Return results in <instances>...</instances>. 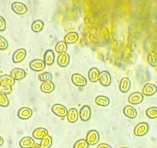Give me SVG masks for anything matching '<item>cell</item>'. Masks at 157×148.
Wrapping results in <instances>:
<instances>
[{"mask_svg": "<svg viewBox=\"0 0 157 148\" xmlns=\"http://www.w3.org/2000/svg\"><path fill=\"white\" fill-rule=\"evenodd\" d=\"M52 111L57 116L64 117L67 116L68 110L64 105L59 103H56L52 106Z\"/></svg>", "mask_w": 157, "mask_h": 148, "instance_id": "cell-1", "label": "cell"}, {"mask_svg": "<svg viewBox=\"0 0 157 148\" xmlns=\"http://www.w3.org/2000/svg\"><path fill=\"white\" fill-rule=\"evenodd\" d=\"M85 139L89 145H94L99 141V133L96 130H91L88 132Z\"/></svg>", "mask_w": 157, "mask_h": 148, "instance_id": "cell-2", "label": "cell"}, {"mask_svg": "<svg viewBox=\"0 0 157 148\" xmlns=\"http://www.w3.org/2000/svg\"><path fill=\"white\" fill-rule=\"evenodd\" d=\"M148 125L146 122H140L135 127L134 133L136 136H142L147 134L148 131Z\"/></svg>", "mask_w": 157, "mask_h": 148, "instance_id": "cell-3", "label": "cell"}, {"mask_svg": "<svg viewBox=\"0 0 157 148\" xmlns=\"http://www.w3.org/2000/svg\"><path fill=\"white\" fill-rule=\"evenodd\" d=\"M45 63L44 61L39 59L32 60L29 62V67L30 68L36 72H40L43 70L45 68Z\"/></svg>", "mask_w": 157, "mask_h": 148, "instance_id": "cell-4", "label": "cell"}, {"mask_svg": "<svg viewBox=\"0 0 157 148\" xmlns=\"http://www.w3.org/2000/svg\"><path fill=\"white\" fill-rule=\"evenodd\" d=\"M11 8H12V10L15 13H16L17 14H18V15H23V14L25 13L28 10V9H27L26 5L23 3H22L21 2H18V1L13 2L11 5Z\"/></svg>", "mask_w": 157, "mask_h": 148, "instance_id": "cell-5", "label": "cell"}, {"mask_svg": "<svg viewBox=\"0 0 157 148\" xmlns=\"http://www.w3.org/2000/svg\"><path fill=\"white\" fill-rule=\"evenodd\" d=\"M98 80L99 81L101 85L104 86H108L110 84L112 81L111 75L107 71H102L99 73Z\"/></svg>", "mask_w": 157, "mask_h": 148, "instance_id": "cell-6", "label": "cell"}, {"mask_svg": "<svg viewBox=\"0 0 157 148\" xmlns=\"http://www.w3.org/2000/svg\"><path fill=\"white\" fill-rule=\"evenodd\" d=\"M71 80L75 85L80 87L84 86L87 83V80L86 78L79 73L73 74L71 76Z\"/></svg>", "mask_w": 157, "mask_h": 148, "instance_id": "cell-7", "label": "cell"}, {"mask_svg": "<svg viewBox=\"0 0 157 148\" xmlns=\"http://www.w3.org/2000/svg\"><path fill=\"white\" fill-rule=\"evenodd\" d=\"M26 55V51L24 48L17 50L12 56V61L15 63H19L23 61Z\"/></svg>", "mask_w": 157, "mask_h": 148, "instance_id": "cell-8", "label": "cell"}, {"mask_svg": "<svg viewBox=\"0 0 157 148\" xmlns=\"http://www.w3.org/2000/svg\"><path fill=\"white\" fill-rule=\"evenodd\" d=\"M91 108L88 105H84L80 109L79 112V116L80 119L83 121H87L91 118Z\"/></svg>", "mask_w": 157, "mask_h": 148, "instance_id": "cell-9", "label": "cell"}, {"mask_svg": "<svg viewBox=\"0 0 157 148\" xmlns=\"http://www.w3.org/2000/svg\"><path fill=\"white\" fill-rule=\"evenodd\" d=\"M144 100V95L139 92L132 93L128 97V102L132 105H137Z\"/></svg>", "mask_w": 157, "mask_h": 148, "instance_id": "cell-10", "label": "cell"}, {"mask_svg": "<svg viewBox=\"0 0 157 148\" xmlns=\"http://www.w3.org/2000/svg\"><path fill=\"white\" fill-rule=\"evenodd\" d=\"M33 114V111L31 109L28 107H23L21 108L17 113L18 117L23 120L28 119L31 117Z\"/></svg>", "mask_w": 157, "mask_h": 148, "instance_id": "cell-11", "label": "cell"}, {"mask_svg": "<svg viewBox=\"0 0 157 148\" xmlns=\"http://www.w3.org/2000/svg\"><path fill=\"white\" fill-rule=\"evenodd\" d=\"M70 61V57L66 52L60 53L57 58V64L61 67H66Z\"/></svg>", "mask_w": 157, "mask_h": 148, "instance_id": "cell-12", "label": "cell"}, {"mask_svg": "<svg viewBox=\"0 0 157 148\" xmlns=\"http://www.w3.org/2000/svg\"><path fill=\"white\" fill-rule=\"evenodd\" d=\"M26 72L21 68H15L11 72L10 75L15 80H21L26 76Z\"/></svg>", "mask_w": 157, "mask_h": 148, "instance_id": "cell-13", "label": "cell"}, {"mask_svg": "<svg viewBox=\"0 0 157 148\" xmlns=\"http://www.w3.org/2000/svg\"><path fill=\"white\" fill-rule=\"evenodd\" d=\"M157 91V87L151 83H147L144 85L142 89V93L147 96H150L154 95Z\"/></svg>", "mask_w": 157, "mask_h": 148, "instance_id": "cell-14", "label": "cell"}, {"mask_svg": "<svg viewBox=\"0 0 157 148\" xmlns=\"http://www.w3.org/2000/svg\"><path fill=\"white\" fill-rule=\"evenodd\" d=\"M131 87V81L127 77H123L121 78L120 82L119 89L121 92L125 93L129 91Z\"/></svg>", "mask_w": 157, "mask_h": 148, "instance_id": "cell-15", "label": "cell"}, {"mask_svg": "<svg viewBox=\"0 0 157 148\" xmlns=\"http://www.w3.org/2000/svg\"><path fill=\"white\" fill-rule=\"evenodd\" d=\"M47 135H48V130L43 127L37 128L33 132V137L37 139H42Z\"/></svg>", "mask_w": 157, "mask_h": 148, "instance_id": "cell-16", "label": "cell"}, {"mask_svg": "<svg viewBox=\"0 0 157 148\" xmlns=\"http://www.w3.org/2000/svg\"><path fill=\"white\" fill-rule=\"evenodd\" d=\"M34 144V140L32 138L25 136L20 140L19 144L21 148H31Z\"/></svg>", "mask_w": 157, "mask_h": 148, "instance_id": "cell-17", "label": "cell"}, {"mask_svg": "<svg viewBox=\"0 0 157 148\" xmlns=\"http://www.w3.org/2000/svg\"><path fill=\"white\" fill-rule=\"evenodd\" d=\"M78 39V34L74 31L68 32L64 38V41L68 44H72L75 43Z\"/></svg>", "mask_w": 157, "mask_h": 148, "instance_id": "cell-18", "label": "cell"}, {"mask_svg": "<svg viewBox=\"0 0 157 148\" xmlns=\"http://www.w3.org/2000/svg\"><path fill=\"white\" fill-rule=\"evenodd\" d=\"M55 61V54L52 50H48L45 51L44 56V61L46 65H50L53 64Z\"/></svg>", "mask_w": 157, "mask_h": 148, "instance_id": "cell-19", "label": "cell"}, {"mask_svg": "<svg viewBox=\"0 0 157 148\" xmlns=\"http://www.w3.org/2000/svg\"><path fill=\"white\" fill-rule=\"evenodd\" d=\"M124 114L130 119H134L137 116L136 109L132 106L126 105L123 108Z\"/></svg>", "mask_w": 157, "mask_h": 148, "instance_id": "cell-20", "label": "cell"}, {"mask_svg": "<svg viewBox=\"0 0 157 148\" xmlns=\"http://www.w3.org/2000/svg\"><path fill=\"white\" fill-rule=\"evenodd\" d=\"M40 90L44 93H50L55 89V84L52 81L43 82L40 85Z\"/></svg>", "mask_w": 157, "mask_h": 148, "instance_id": "cell-21", "label": "cell"}, {"mask_svg": "<svg viewBox=\"0 0 157 148\" xmlns=\"http://www.w3.org/2000/svg\"><path fill=\"white\" fill-rule=\"evenodd\" d=\"M78 112L75 108H72L67 111V119L69 122L71 123L75 122L78 119Z\"/></svg>", "mask_w": 157, "mask_h": 148, "instance_id": "cell-22", "label": "cell"}, {"mask_svg": "<svg viewBox=\"0 0 157 148\" xmlns=\"http://www.w3.org/2000/svg\"><path fill=\"white\" fill-rule=\"evenodd\" d=\"M99 73H100V72L99 71V70L97 68H96V67L91 68L89 70L88 73V78H89L90 81L93 83L96 82L99 79Z\"/></svg>", "mask_w": 157, "mask_h": 148, "instance_id": "cell-23", "label": "cell"}, {"mask_svg": "<svg viewBox=\"0 0 157 148\" xmlns=\"http://www.w3.org/2000/svg\"><path fill=\"white\" fill-rule=\"evenodd\" d=\"M15 80L9 75H3L0 76V84L12 86L15 84Z\"/></svg>", "mask_w": 157, "mask_h": 148, "instance_id": "cell-24", "label": "cell"}, {"mask_svg": "<svg viewBox=\"0 0 157 148\" xmlns=\"http://www.w3.org/2000/svg\"><path fill=\"white\" fill-rule=\"evenodd\" d=\"M95 103L96 105L101 106H106L110 103V100L108 97L104 95H98L96 97Z\"/></svg>", "mask_w": 157, "mask_h": 148, "instance_id": "cell-25", "label": "cell"}, {"mask_svg": "<svg viewBox=\"0 0 157 148\" xmlns=\"http://www.w3.org/2000/svg\"><path fill=\"white\" fill-rule=\"evenodd\" d=\"M44 26V23L40 20L34 21L31 25V29L35 32H39L41 31Z\"/></svg>", "mask_w": 157, "mask_h": 148, "instance_id": "cell-26", "label": "cell"}, {"mask_svg": "<svg viewBox=\"0 0 157 148\" xmlns=\"http://www.w3.org/2000/svg\"><path fill=\"white\" fill-rule=\"evenodd\" d=\"M52 142V137L49 135H47L41 139L40 145L42 148H49L51 147Z\"/></svg>", "mask_w": 157, "mask_h": 148, "instance_id": "cell-27", "label": "cell"}, {"mask_svg": "<svg viewBox=\"0 0 157 148\" xmlns=\"http://www.w3.org/2000/svg\"><path fill=\"white\" fill-rule=\"evenodd\" d=\"M55 49L57 53H64L66 52L67 49V45L64 41H59L56 44Z\"/></svg>", "mask_w": 157, "mask_h": 148, "instance_id": "cell-28", "label": "cell"}, {"mask_svg": "<svg viewBox=\"0 0 157 148\" xmlns=\"http://www.w3.org/2000/svg\"><path fill=\"white\" fill-rule=\"evenodd\" d=\"M146 115L150 119H155L157 117V107L153 106L148 108L146 110Z\"/></svg>", "mask_w": 157, "mask_h": 148, "instance_id": "cell-29", "label": "cell"}, {"mask_svg": "<svg viewBox=\"0 0 157 148\" xmlns=\"http://www.w3.org/2000/svg\"><path fill=\"white\" fill-rule=\"evenodd\" d=\"M39 80L41 81L45 82V81H51L52 80V75L50 72H45L44 73H42L39 75Z\"/></svg>", "mask_w": 157, "mask_h": 148, "instance_id": "cell-30", "label": "cell"}, {"mask_svg": "<svg viewBox=\"0 0 157 148\" xmlns=\"http://www.w3.org/2000/svg\"><path fill=\"white\" fill-rule=\"evenodd\" d=\"M89 144L85 139H80L75 142L73 148H88Z\"/></svg>", "mask_w": 157, "mask_h": 148, "instance_id": "cell-31", "label": "cell"}, {"mask_svg": "<svg viewBox=\"0 0 157 148\" xmlns=\"http://www.w3.org/2000/svg\"><path fill=\"white\" fill-rule=\"evenodd\" d=\"M9 105V100L6 94L0 92V106L6 107Z\"/></svg>", "mask_w": 157, "mask_h": 148, "instance_id": "cell-32", "label": "cell"}, {"mask_svg": "<svg viewBox=\"0 0 157 148\" xmlns=\"http://www.w3.org/2000/svg\"><path fill=\"white\" fill-rule=\"evenodd\" d=\"M9 43L7 40L2 36L0 35V50H4L7 48Z\"/></svg>", "mask_w": 157, "mask_h": 148, "instance_id": "cell-33", "label": "cell"}, {"mask_svg": "<svg viewBox=\"0 0 157 148\" xmlns=\"http://www.w3.org/2000/svg\"><path fill=\"white\" fill-rule=\"evenodd\" d=\"M12 86L10 85H1L0 84V92L4 94H10L12 91Z\"/></svg>", "mask_w": 157, "mask_h": 148, "instance_id": "cell-34", "label": "cell"}, {"mask_svg": "<svg viewBox=\"0 0 157 148\" xmlns=\"http://www.w3.org/2000/svg\"><path fill=\"white\" fill-rule=\"evenodd\" d=\"M148 63L152 66H155L156 65H157V58H156L154 56L148 55Z\"/></svg>", "mask_w": 157, "mask_h": 148, "instance_id": "cell-35", "label": "cell"}, {"mask_svg": "<svg viewBox=\"0 0 157 148\" xmlns=\"http://www.w3.org/2000/svg\"><path fill=\"white\" fill-rule=\"evenodd\" d=\"M6 23L5 19L0 15V31H4L6 29Z\"/></svg>", "mask_w": 157, "mask_h": 148, "instance_id": "cell-36", "label": "cell"}, {"mask_svg": "<svg viewBox=\"0 0 157 148\" xmlns=\"http://www.w3.org/2000/svg\"><path fill=\"white\" fill-rule=\"evenodd\" d=\"M97 148H112V146L108 144H105V143H101L99 144Z\"/></svg>", "mask_w": 157, "mask_h": 148, "instance_id": "cell-37", "label": "cell"}, {"mask_svg": "<svg viewBox=\"0 0 157 148\" xmlns=\"http://www.w3.org/2000/svg\"><path fill=\"white\" fill-rule=\"evenodd\" d=\"M31 148H42L39 144H34Z\"/></svg>", "mask_w": 157, "mask_h": 148, "instance_id": "cell-38", "label": "cell"}, {"mask_svg": "<svg viewBox=\"0 0 157 148\" xmlns=\"http://www.w3.org/2000/svg\"><path fill=\"white\" fill-rule=\"evenodd\" d=\"M4 144V140L1 136H0V146Z\"/></svg>", "mask_w": 157, "mask_h": 148, "instance_id": "cell-39", "label": "cell"}, {"mask_svg": "<svg viewBox=\"0 0 157 148\" xmlns=\"http://www.w3.org/2000/svg\"><path fill=\"white\" fill-rule=\"evenodd\" d=\"M121 148H127V147H121Z\"/></svg>", "mask_w": 157, "mask_h": 148, "instance_id": "cell-40", "label": "cell"}]
</instances>
